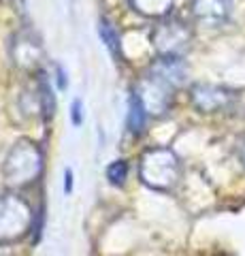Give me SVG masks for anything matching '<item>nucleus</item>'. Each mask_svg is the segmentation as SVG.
Here are the masks:
<instances>
[{"mask_svg": "<svg viewBox=\"0 0 245 256\" xmlns=\"http://www.w3.org/2000/svg\"><path fill=\"white\" fill-rule=\"evenodd\" d=\"M45 166L43 150L30 139L15 141L2 160V180L9 188L19 190L41 178Z\"/></svg>", "mask_w": 245, "mask_h": 256, "instance_id": "obj_1", "label": "nucleus"}, {"mask_svg": "<svg viewBox=\"0 0 245 256\" xmlns=\"http://www.w3.org/2000/svg\"><path fill=\"white\" fill-rule=\"evenodd\" d=\"M139 180L156 192H171L181 180V160L175 150L156 146L139 158Z\"/></svg>", "mask_w": 245, "mask_h": 256, "instance_id": "obj_2", "label": "nucleus"}, {"mask_svg": "<svg viewBox=\"0 0 245 256\" xmlns=\"http://www.w3.org/2000/svg\"><path fill=\"white\" fill-rule=\"evenodd\" d=\"M34 226L30 203L15 190L0 194V246L17 244Z\"/></svg>", "mask_w": 245, "mask_h": 256, "instance_id": "obj_3", "label": "nucleus"}, {"mask_svg": "<svg viewBox=\"0 0 245 256\" xmlns=\"http://www.w3.org/2000/svg\"><path fill=\"white\" fill-rule=\"evenodd\" d=\"M194 38L192 24L177 15H169L164 20H158L152 28L149 41L158 56H169V58H184V54L190 50Z\"/></svg>", "mask_w": 245, "mask_h": 256, "instance_id": "obj_4", "label": "nucleus"}, {"mask_svg": "<svg viewBox=\"0 0 245 256\" xmlns=\"http://www.w3.org/2000/svg\"><path fill=\"white\" fill-rule=\"evenodd\" d=\"M134 94H137L141 98V102H143L147 116L160 118L164 114H169L173 98H175V88L164 84L162 79L145 73L137 82V86H134Z\"/></svg>", "mask_w": 245, "mask_h": 256, "instance_id": "obj_5", "label": "nucleus"}, {"mask_svg": "<svg viewBox=\"0 0 245 256\" xmlns=\"http://www.w3.org/2000/svg\"><path fill=\"white\" fill-rule=\"evenodd\" d=\"M11 62L21 70H41L45 50L41 36L32 28H21L11 38Z\"/></svg>", "mask_w": 245, "mask_h": 256, "instance_id": "obj_6", "label": "nucleus"}, {"mask_svg": "<svg viewBox=\"0 0 245 256\" xmlns=\"http://www.w3.org/2000/svg\"><path fill=\"white\" fill-rule=\"evenodd\" d=\"M237 92L218 84H194L190 88V102L201 114H218L235 105Z\"/></svg>", "mask_w": 245, "mask_h": 256, "instance_id": "obj_7", "label": "nucleus"}, {"mask_svg": "<svg viewBox=\"0 0 245 256\" xmlns=\"http://www.w3.org/2000/svg\"><path fill=\"white\" fill-rule=\"evenodd\" d=\"M233 13V0H192L190 20L203 28H220Z\"/></svg>", "mask_w": 245, "mask_h": 256, "instance_id": "obj_8", "label": "nucleus"}, {"mask_svg": "<svg viewBox=\"0 0 245 256\" xmlns=\"http://www.w3.org/2000/svg\"><path fill=\"white\" fill-rule=\"evenodd\" d=\"M145 73L154 75L158 79H162L164 84L177 88L184 86L186 82V75H188V68H186V62L184 58H169V56H158V58L149 64Z\"/></svg>", "mask_w": 245, "mask_h": 256, "instance_id": "obj_9", "label": "nucleus"}, {"mask_svg": "<svg viewBox=\"0 0 245 256\" xmlns=\"http://www.w3.org/2000/svg\"><path fill=\"white\" fill-rule=\"evenodd\" d=\"M128 4L141 18L158 22V20L169 18L173 6H175V0H128Z\"/></svg>", "mask_w": 245, "mask_h": 256, "instance_id": "obj_10", "label": "nucleus"}, {"mask_svg": "<svg viewBox=\"0 0 245 256\" xmlns=\"http://www.w3.org/2000/svg\"><path fill=\"white\" fill-rule=\"evenodd\" d=\"M147 111L143 107V102L134 90L130 92V98H128V118H126V126H128V132L134 134V137H139L141 132L145 130V122H147Z\"/></svg>", "mask_w": 245, "mask_h": 256, "instance_id": "obj_11", "label": "nucleus"}, {"mask_svg": "<svg viewBox=\"0 0 245 256\" xmlns=\"http://www.w3.org/2000/svg\"><path fill=\"white\" fill-rule=\"evenodd\" d=\"M36 90H38V100H41V116L45 120H51L56 114V96L49 86V79L43 70H36Z\"/></svg>", "mask_w": 245, "mask_h": 256, "instance_id": "obj_12", "label": "nucleus"}, {"mask_svg": "<svg viewBox=\"0 0 245 256\" xmlns=\"http://www.w3.org/2000/svg\"><path fill=\"white\" fill-rule=\"evenodd\" d=\"M98 36L100 41L105 43V47L109 52H111L113 58H120L122 56V43H120V34H117V30L111 22L107 18H100L98 20Z\"/></svg>", "mask_w": 245, "mask_h": 256, "instance_id": "obj_13", "label": "nucleus"}, {"mask_svg": "<svg viewBox=\"0 0 245 256\" xmlns=\"http://www.w3.org/2000/svg\"><path fill=\"white\" fill-rule=\"evenodd\" d=\"M107 180L113 186H124V182L128 180V162L126 160H115L107 166Z\"/></svg>", "mask_w": 245, "mask_h": 256, "instance_id": "obj_14", "label": "nucleus"}, {"mask_svg": "<svg viewBox=\"0 0 245 256\" xmlns=\"http://www.w3.org/2000/svg\"><path fill=\"white\" fill-rule=\"evenodd\" d=\"M70 122L75 126H81L83 122V105H81V98H75L73 105H70Z\"/></svg>", "mask_w": 245, "mask_h": 256, "instance_id": "obj_15", "label": "nucleus"}, {"mask_svg": "<svg viewBox=\"0 0 245 256\" xmlns=\"http://www.w3.org/2000/svg\"><path fill=\"white\" fill-rule=\"evenodd\" d=\"M64 192H66V194L73 192V169H70V166L64 171Z\"/></svg>", "mask_w": 245, "mask_h": 256, "instance_id": "obj_16", "label": "nucleus"}, {"mask_svg": "<svg viewBox=\"0 0 245 256\" xmlns=\"http://www.w3.org/2000/svg\"><path fill=\"white\" fill-rule=\"evenodd\" d=\"M56 70H58V88L60 90H64L66 88V73L62 70V66H58V64H56Z\"/></svg>", "mask_w": 245, "mask_h": 256, "instance_id": "obj_17", "label": "nucleus"}, {"mask_svg": "<svg viewBox=\"0 0 245 256\" xmlns=\"http://www.w3.org/2000/svg\"><path fill=\"white\" fill-rule=\"evenodd\" d=\"M239 160H241V164L245 166V143H243L241 150H239Z\"/></svg>", "mask_w": 245, "mask_h": 256, "instance_id": "obj_18", "label": "nucleus"}]
</instances>
